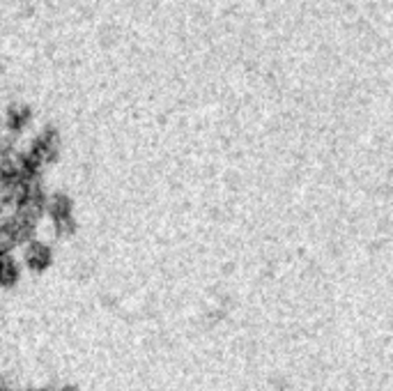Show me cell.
<instances>
[{
    "label": "cell",
    "mask_w": 393,
    "mask_h": 391,
    "mask_svg": "<svg viewBox=\"0 0 393 391\" xmlns=\"http://www.w3.org/2000/svg\"><path fill=\"white\" fill-rule=\"evenodd\" d=\"M51 263H53V251L48 244L32 239V242L26 246V267L32 274H44L48 267H51Z\"/></svg>",
    "instance_id": "cell-1"
},
{
    "label": "cell",
    "mask_w": 393,
    "mask_h": 391,
    "mask_svg": "<svg viewBox=\"0 0 393 391\" xmlns=\"http://www.w3.org/2000/svg\"><path fill=\"white\" fill-rule=\"evenodd\" d=\"M21 279L19 263L10 253H0V288H14Z\"/></svg>",
    "instance_id": "cell-2"
},
{
    "label": "cell",
    "mask_w": 393,
    "mask_h": 391,
    "mask_svg": "<svg viewBox=\"0 0 393 391\" xmlns=\"http://www.w3.org/2000/svg\"><path fill=\"white\" fill-rule=\"evenodd\" d=\"M48 212H51L53 221L62 228V223H72V201L62 194H55L48 203Z\"/></svg>",
    "instance_id": "cell-3"
},
{
    "label": "cell",
    "mask_w": 393,
    "mask_h": 391,
    "mask_svg": "<svg viewBox=\"0 0 393 391\" xmlns=\"http://www.w3.org/2000/svg\"><path fill=\"white\" fill-rule=\"evenodd\" d=\"M60 391H81V389H76V387H65V389H60Z\"/></svg>",
    "instance_id": "cell-4"
}]
</instances>
